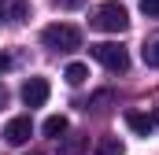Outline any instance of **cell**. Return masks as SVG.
I'll list each match as a JSON object with an SVG mask.
<instances>
[{"label": "cell", "instance_id": "6da1fadb", "mask_svg": "<svg viewBox=\"0 0 159 155\" xmlns=\"http://www.w3.org/2000/svg\"><path fill=\"white\" fill-rule=\"evenodd\" d=\"M41 41L48 52H74V48H81V30L70 22H52V26H44Z\"/></svg>", "mask_w": 159, "mask_h": 155}, {"label": "cell", "instance_id": "7a4b0ae2", "mask_svg": "<svg viewBox=\"0 0 159 155\" xmlns=\"http://www.w3.org/2000/svg\"><path fill=\"white\" fill-rule=\"evenodd\" d=\"M93 30H104V33H122L126 26H129V11L122 7L119 0H107V4H100L96 11H93Z\"/></svg>", "mask_w": 159, "mask_h": 155}, {"label": "cell", "instance_id": "3957f363", "mask_svg": "<svg viewBox=\"0 0 159 155\" xmlns=\"http://www.w3.org/2000/svg\"><path fill=\"white\" fill-rule=\"evenodd\" d=\"M89 52H93V59L100 63V67H107L111 74H126L129 70V52L115 44V41H100V44H89Z\"/></svg>", "mask_w": 159, "mask_h": 155}, {"label": "cell", "instance_id": "277c9868", "mask_svg": "<svg viewBox=\"0 0 159 155\" xmlns=\"http://www.w3.org/2000/svg\"><path fill=\"white\" fill-rule=\"evenodd\" d=\"M30 137H34V118H30V115H19V118H11V122L4 126V140H7L11 148L26 144Z\"/></svg>", "mask_w": 159, "mask_h": 155}, {"label": "cell", "instance_id": "5b68a950", "mask_svg": "<svg viewBox=\"0 0 159 155\" xmlns=\"http://www.w3.org/2000/svg\"><path fill=\"white\" fill-rule=\"evenodd\" d=\"M48 92H52V85L44 81V78H26V85H22V104L26 107H41L44 100H48Z\"/></svg>", "mask_w": 159, "mask_h": 155}, {"label": "cell", "instance_id": "8992f818", "mask_svg": "<svg viewBox=\"0 0 159 155\" xmlns=\"http://www.w3.org/2000/svg\"><path fill=\"white\" fill-rule=\"evenodd\" d=\"M30 19V0H0V22H26Z\"/></svg>", "mask_w": 159, "mask_h": 155}, {"label": "cell", "instance_id": "52a82bcc", "mask_svg": "<svg viewBox=\"0 0 159 155\" xmlns=\"http://www.w3.org/2000/svg\"><path fill=\"white\" fill-rule=\"evenodd\" d=\"M126 126H129L137 137H152L156 126H159V118L156 115H144V111H126Z\"/></svg>", "mask_w": 159, "mask_h": 155}, {"label": "cell", "instance_id": "ba28073f", "mask_svg": "<svg viewBox=\"0 0 159 155\" xmlns=\"http://www.w3.org/2000/svg\"><path fill=\"white\" fill-rule=\"evenodd\" d=\"M67 129H70V122H67L63 115H52V118H44V126H41V133H44V137H52V140H59V137H63Z\"/></svg>", "mask_w": 159, "mask_h": 155}, {"label": "cell", "instance_id": "9c48e42d", "mask_svg": "<svg viewBox=\"0 0 159 155\" xmlns=\"http://www.w3.org/2000/svg\"><path fill=\"white\" fill-rule=\"evenodd\" d=\"M89 148V137H81V133H74V137H67L63 144H59V155H81Z\"/></svg>", "mask_w": 159, "mask_h": 155}, {"label": "cell", "instance_id": "30bf717a", "mask_svg": "<svg viewBox=\"0 0 159 155\" xmlns=\"http://www.w3.org/2000/svg\"><path fill=\"white\" fill-rule=\"evenodd\" d=\"M126 148H122V140L119 137H100L96 140V155H122Z\"/></svg>", "mask_w": 159, "mask_h": 155}, {"label": "cell", "instance_id": "8fae6325", "mask_svg": "<svg viewBox=\"0 0 159 155\" xmlns=\"http://www.w3.org/2000/svg\"><path fill=\"white\" fill-rule=\"evenodd\" d=\"M63 78H67V85H81V81L89 78V67H85V63H67Z\"/></svg>", "mask_w": 159, "mask_h": 155}, {"label": "cell", "instance_id": "7c38bea8", "mask_svg": "<svg viewBox=\"0 0 159 155\" xmlns=\"http://www.w3.org/2000/svg\"><path fill=\"white\" fill-rule=\"evenodd\" d=\"M141 55H144V63H148V67H159V37H156V41H148Z\"/></svg>", "mask_w": 159, "mask_h": 155}, {"label": "cell", "instance_id": "4fadbf2b", "mask_svg": "<svg viewBox=\"0 0 159 155\" xmlns=\"http://www.w3.org/2000/svg\"><path fill=\"white\" fill-rule=\"evenodd\" d=\"M141 11L148 19H159V0H141Z\"/></svg>", "mask_w": 159, "mask_h": 155}, {"label": "cell", "instance_id": "5bb4252c", "mask_svg": "<svg viewBox=\"0 0 159 155\" xmlns=\"http://www.w3.org/2000/svg\"><path fill=\"white\" fill-rule=\"evenodd\" d=\"M52 4H56V7H63V11H74V7L85 4V0H52Z\"/></svg>", "mask_w": 159, "mask_h": 155}, {"label": "cell", "instance_id": "9a60e30c", "mask_svg": "<svg viewBox=\"0 0 159 155\" xmlns=\"http://www.w3.org/2000/svg\"><path fill=\"white\" fill-rule=\"evenodd\" d=\"M7 67H11V59H7V55H4V52H0V74H4V70H7Z\"/></svg>", "mask_w": 159, "mask_h": 155}, {"label": "cell", "instance_id": "2e32d148", "mask_svg": "<svg viewBox=\"0 0 159 155\" xmlns=\"http://www.w3.org/2000/svg\"><path fill=\"white\" fill-rule=\"evenodd\" d=\"M4 100H7V92H4V85H0V107H4Z\"/></svg>", "mask_w": 159, "mask_h": 155}]
</instances>
